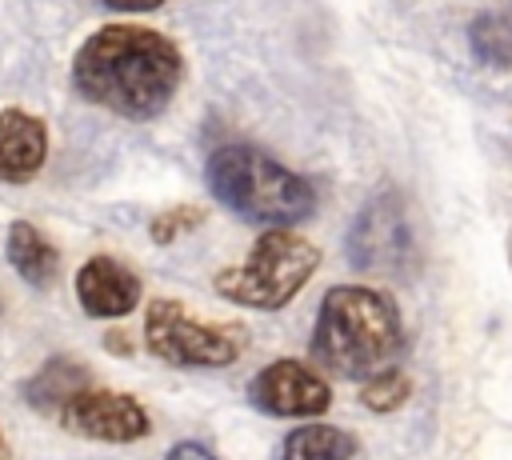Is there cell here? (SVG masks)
<instances>
[{
	"label": "cell",
	"mask_w": 512,
	"mask_h": 460,
	"mask_svg": "<svg viewBox=\"0 0 512 460\" xmlns=\"http://www.w3.org/2000/svg\"><path fill=\"white\" fill-rule=\"evenodd\" d=\"M184 76L176 40L144 24H104L72 56V84L124 120H156Z\"/></svg>",
	"instance_id": "obj_1"
},
{
	"label": "cell",
	"mask_w": 512,
	"mask_h": 460,
	"mask_svg": "<svg viewBox=\"0 0 512 460\" xmlns=\"http://www.w3.org/2000/svg\"><path fill=\"white\" fill-rule=\"evenodd\" d=\"M88 388V368L68 360V356H56L48 360L28 384H24V400L36 408V412H64V404Z\"/></svg>",
	"instance_id": "obj_12"
},
{
	"label": "cell",
	"mask_w": 512,
	"mask_h": 460,
	"mask_svg": "<svg viewBox=\"0 0 512 460\" xmlns=\"http://www.w3.org/2000/svg\"><path fill=\"white\" fill-rule=\"evenodd\" d=\"M468 48L484 68H512V12H480V16H472Z\"/></svg>",
	"instance_id": "obj_14"
},
{
	"label": "cell",
	"mask_w": 512,
	"mask_h": 460,
	"mask_svg": "<svg viewBox=\"0 0 512 460\" xmlns=\"http://www.w3.org/2000/svg\"><path fill=\"white\" fill-rule=\"evenodd\" d=\"M0 460H12V448H8V436H4V428H0Z\"/></svg>",
	"instance_id": "obj_19"
},
{
	"label": "cell",
	"mask_w": 512,
	"mask_h": 460,
	"mask_svg": "<svg viewBox=\"0 0 512 460\" xmlns=\"http://www.w3.org/2000/svg\"><path fill=\"white\" fill-rule=\"evenodd\" d=\"M112 12H152V8H160L164 0H104Z\"/></svg>",
	"instance_id": "obj_18"
},
{
	"label": "cell",
	"mask_w": 512,
	"mask_h": 460,
	"mask_svg": "<svg viewBox=\"0 0 512 460\" xmlns=\"http://www.w3.org/2000/svg\"><path fill=\"white\" fill-rule=\"evenodd\" d=\"M208 188L236 216L268 228H288L316 212V192L304 176L276 164L256 144H220L208 156Z\"/></svg>",
	"instance_id": "obj_3"
},
{
	"label": "cell",
	"mask_w": 512,
	"mask_h": 460,
	"mask_svg": "<svg viewBox=\"0 0 512 460\" xmlns=\"http://www.w3.org/2000/svg\"><path fill=\"white\" fill-rule=\"evenodd\" d=\"M412 396V380L400 372V368H380V372H372L368 380H364V388H360V404L364 408H372V412H396L404 400Z\"/></svg>",
	"instance_id": "obj_15"
},
{
	"label": "cell",
	"mask_w": 512,
	"mask_h": 460,
	"mask_svg": "<svg viewBox=\"0 0 512 460\" xmlns=\"http://www.w3.org/2000/svg\"><path fill=\"white\" fill-rule=\"evenodd\" d=\"M344 256L364 276H408L416 268L420 248H416L412 216L392 184L376 188L364 200V208L356 212L344 236Z\"/></svg>",
	"instance_id": "obj_5"
},
{
	"label": "cell",
	"mask_w": 512,
	"mask_h": 460,
	"mask_svg": "<svg viewBox=\"0 0 512 460\" xmlns=\"http://www.w3.org/2000/svg\"><path fill=\"white\" fill-rule=\"evenodd\" d=\"M144 344L176 368H224L244 352V328L204 324L176 300H152L144 312Z\"/></svg>",
	"instance_id": "obj_6"
},
{
	"label": "cell",
	"mask_w": 512,
	"mask_h": 460,
	"mask_svg": "<svg viewBox=\"0 0 512 460\" xmlns=\"http://www.w3.org/2000/svg\"><path fill=\"white\" fill-rule=\"evenodd\" d=\"M320 268V248L288 228H268L244 256V264L216 276V292L228 304L276 312L284 308Z\"/></svg>",
	"instance_id": "obj_4"
},
{
	"label": "cell",
	"mask_w": 512,
	"mask_h": 460,
	"mask_svg": "<svg viewBox=\"0 0 512 460\" xmlns=\"http://www.w3.org/2000/svg\"><path fill=\"white\" fill-rule=\"evenodd\" d=\"M4 256L16 268V276L28 280L32 288H44V284H52L60 276V252L28 220H12L8 224V232H4Z\"/></svg>",
	"instance_id": "obj_11"
},
{
	"label": "cell",
	"mask_w": 512,
	"mask_h": 460,
	"mask_svg": "<svg viewBox=\"0 0 512 460\" xmlns=\"http://www.w3.org/2000/svg\"><path fill=\"white\" fill-rule=\"evenodd\" d=\"M76 300L92 320H124L140 304V280L112 256H92L76 272Z\"/></svg>",
	"instance_id": "obj_9"
},
{
	"label": "cell",
	"mask_w": 512,
	"mask_h": 460,
	"mask_svg": "<svg viewBox=\"0 0 512 460\" xmlns=\"http://www.w3.org/2000/svg\"><path fill=\"white\" fill-rule=\"evenodd\" d=\"M64 428L100 440V444H132L144 440L152 432V420L144 412V404L128 392H112V388H84L76 392L64 412H60Z\"/></svg>",
	"instance_id": "obj_7"
},
{
	"label": "cell",
	"mask_w": 512,
	"mask_h": 460,
	"mask_svg": "<svg viewBox=\"0 0 512 460\" xmlns=\"http://www.w3.org/2000/svg\"><path fill=\"white\" fill-rule=\"evenodd\" d=\"M356 436L336 424H304L284 436L280 460H352Z\"/></svg>",
	"instance_id": "obj_13"
},
{
	"label": "cell",
	"mask_w": 512,
	"mask_h": 460,
	"mask_svg": "<svg viewBox=\"0 0 512 460\" xmlns=\"http://www.w3.org/2000/svg\"><path fill=\"white\" fill-rule=\"evenodd\" d=\"M160 460H220L208 444H200V440H180V444H172Z\"/></svg>",
	"instance_id": "obj_17"
},
{
	"label": "cell",
	"mask_w": 512,
	"mask_h": 460,
	"mask_svg": "<svg viewBox=\"0 0 512 460\" xmlns=\"http://www.w3.org/2000/svg\"><path fill=\"white\" fill-rule=\"evenodd\" d=\"M404 348V324L392 296L364 284H336L320 300L312 328V360L324 372L360 380L380 372Z\"/></svg>",
	"instance_id": "obj_2"
},
{
	"label": "cell",
	"mask_w": 512,
	"mask_h": 460,
	"mask_svg": "<svg viewBox=\"0 0 512 460\" xmlns=\"http://www.w3.org/2000/svg\"><path fill=\"white\" fill-rule=\"evenodd\" d=\"M508 264H512V232H508Z\"/></svg>",
	"instance_id": "obj_20"
},
{
	"label": "cell",
	"mask_w": 512,
	"mask_h": 460,
	"mask_svg": "<svg viewBox=\"0 0 512 460\" xmlns=\"http://www.w3.org/2000/svg\"><path fill=\"white\" fill-rule=\"evenodd\" d=\"M200 224H204V208H200V204H176V208H164L160 216H152L148 236H152L156 244H176L180 236L196 232Z\"/></svg>",
	"instance_id": "obj_16"
},
{
	"label": "cell",
	"mask_w": 512,
	"mask_h": 460,
	"mask_svg": "<svg viewBox=\"0 0 512 460\" xmlns=\"http://www.w3.org/2000/svg\"><path fill=\"white\" fill-rule=\"evenodd\" d=\"M248 400L268 412V416H320L332 400V388L324 384V376H316L308 364L300 360H272L268 368H260L248 384Z\"/></svg>",
	"instance_id": "obj_8"
},
{
	"label": "cell",
	"mask_w": 512,
	"mask_h": 460,
	"mask_svg": "<svg viewBox=\"0 0 512 460\" xmlns=\"http://www.w3.org/2000/svg\"><path fill=\"white\" fill-rule=\"evenodd\" d=\"M48 160V128L24 108H0V184H28Z\"/></svg>",
	"instance_id": "obj_10"
}]
</instances>
